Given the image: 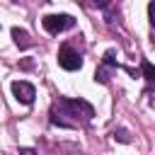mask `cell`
Masks as SVG:
<instances>
[{
    "label": "cell",
    "mask_w": 155,
    "mask_h": 155,
    "mask_svg": "<svg viewBox=\"0 0 155 155\" xmlns=\"http://www.w3.org/2000/svg\"><path fill=\"white\" fill-rule=\"evenodd\" d=\"M94 116V109L90 102L85 99H68V97H58V102L51 107V124L53 126H63V128H78L90 124V119Z\"/></svg>",
    "instance_id": "6da1fadb"
},
{
    "label": "cell",
    "mask_w": 155,
    "mask_h": 155,
    "mask_svg": "<svg viewBox=\"0 0 155 155\" xmlns=\"http://www.w3.org/2000/svg\"><path fill=\"white\" fill-rule=\"evenodd\" d=\"M41 24H44V29L48 34H61L65 29H73L75 27V19L70 15H46L41 19Z\"/></svg>",
    "instance_id": "7a4b0ae2"
},
{
    "label": "cell",
    "mask_w": 155,
    "mask_h": 155,
    "mask_svg": "<svg viewBox=\"0 0 155 155\" xmlns=\"http://www.w3.org/2000/svg\"><path fill=\"white\" fill-rule=\"evenodd\" d=\"M58 65H61L63 70H80V68H82V56H80L73 46L63 44L61 51H58Z\"/></svg>",
    "instance_id": "3957f363"
},
{
    "label": "cell",
    "mask_w": 155,
    "mask_h": 155,
    "mask_svg": "<svg viewBox=\"0 0 155 155\" xmlns=\"http://www.w3.org/2000/svg\"><path fill=\"white\" fill-rule=\"evenodd\" d=\"M12 94H15L17 102H22V104H31L34 97H36V90H34V85L27 82V80H15V82H12Z\"/></svg>",
    "instance_id": "277c9868"
},
{
    "label": "cell",
    "mask_w": 155,
    "mask_h": 155,
    "mask_svg": "<svg viewBox=\"0 0 155 155\" xmlns=\"http://www.w3.org/2000/svg\"><path fill=\"white\" fill-rule=\"evenodd\" d=\"M12 39H15V44H17L19 48H29V46H31L29 34H27L24 29H19V27H12Z\"/></svg>",
    "instance_id": "5b68a950"
},
{
    "label": "cell",
    "mask_w": 155,
    "mask_h": 155,
    "mask_svg": "<svg viewBox=\"0 0 155 155\" xmlns=\"http://www.w3.org/2000/svg\"><path fill=\"white\" fill-rule=\"evenodd\" d=\"M140 68H143V78H145L148 82H153V80H155V68H153V63H150V61H143Z\"/></svg>",
    "instance_id": "8992f818"
},
{
    "label": "cell",
    "mask_w": 155,
    "mask_h": 155,
    "mask_svg": "<svg viewBox=\"0 0 155 155\" xmlns=\"http://www.w3.org/2000/svg\"><path fill=\"white\" fill-rule=\"evenodd\" d=\"M102 63H104V68H114L116 65V51H107L104 58H102Z\"/></svg>",
    "instance_id": "52a82bcc"
},
{
    "label": "cell",
    "mask_w": 155,
    "mask_h": 155,
    "mask_svg": "<svg viewBox=\"0 0 155 155\" xmlns=\"http://www.w3.org/2000/svg\"><path fill=\"white\" fill-rule=\"evenodd\" d=\"M114 136H116L121 143H128V131H126V128H119V131H114Z\"/></svg>",
    "instance_id": "ba28073f"
},
{
    "label": "cell",
    "mask_w": 155,
    "mask_h": 155,
    "mask_svg": "<svg viewBox=\"0 0 155 155\" xmlns=\"http://www.w3.org/2000/svg\"><path fill=\"white\" fill-rule=\"evenodd\" d=\"M17 155H36V153H34V150H31V148H22V150H19V153H17Z\"/></svg>",
    "instance_id": "9c48e42d"
}]
</instances>
